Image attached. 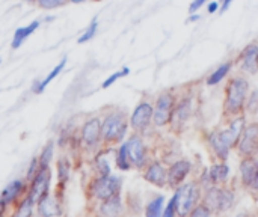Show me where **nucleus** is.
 <instances>
[{"label": "nucleus", "mask_w": 258, "mask_h": 217, "mask_svg": "<svg viewBox=\"0 0 258 217\" xmlns=\"http://www.w3.org/2000/svg\"><path fill=\"white\" fill-rule=\"evenodd\" d=\"M246 125V118H245V113H240V115H236V116H231L227 127L219 130V136L221 139L225 142V145L228 148H236L240 136H242V131Z\"/></svg>", "instance_id": "obj_10"}, {"label": "nucleus", "mask_w": 258, "mask_h": 217, "mask_svg": "<svg viewBox=\"0 0 258 217\" xmlns=\"http://www.w3.org/2000/svg\"><path fill=\"white\" fill-rule=\"evenodd\" d=\"M115 162H116V168L119 171H130L132 169V163H130V159H128V154H127V147H125V142L121 143L118 147V151H116V157H115Z\"/></svg>", "instance_id": "obj_29"}, {"label": "nucleus", "mask_w": 258, "mask_h": 217, "mask_svg": "<svg viewBox=\"0 0 258 217\" xmlns=\"http://www.w3.org/2000/svg\"><path fill=\"white\" fill-rule=\"evenodd\" d=\"M27 181L23 180H14L11 181L2 192L0 199H3L8 205L11 204H17L18 199H21L24 196V193H27Z\"/></svg>", "instance_id": "obj_16"}, {"label": "nucleus", "mask_w": 258, "mask_h": 217, "mask_svg": "<svg viewBox=\"0 0 258 217\" xmlns=\"http://www.w3.org/2000/svg\"><path fill=\"white\" fill-rule=\"evenodd\" d=\"M80 142L83 148L89 151L98 150L101 145V118L91 116L83 122L80 128Z\"/></svg>", "instance_id": "obj_7"}, {"label": "nucleus", "mask_w": 258, "mask_h": 217, "mask_svg": "<svg viewBox=\"0 0 258 217\" xmlns=\"http://www.w3.org/2000/svg\"><path fill=\"white\" fill-rule=\"evenodd\" d=\"M236 201V195L231 189L228 187H222L221 186V193H219V205H218V211L216 213H227L233 208Z\"/></svg>", "instance_id": "obj_24"}, {"label": "nucleus", "mask_w": 258, "mask_h": 217, "mask_svg": "<svg viewBox=\"0 0 258 217\" xmlns=\"http://www.w3.org/2000/svg\"><path fill=\"white\" fill-rule=\"evenodd\" d=\"M177 202H178V199H177V193H174V196L171 198V201L168 202V205L165 207V210H163V217H174L177 214Z\"/></svg>", "instance_id": "obj_37"}, {"label": "nucleus", "mask_w": 258, "mask_h": 217, "mask_svg": "<svg viewBox=\"0 0 258 217\" xmlns=\"http://www.w3.org/2000/svg\"><path fill=\"white\" fill-rule=\"evenodd\" d=\"M35 205H36V201H35L29 193H26V195L20 199V202H18L17 210H15L14 214L17 217L33 216V213H35Z\"/></svg>", "instance_id": "obj_25"}, {"label": "nucleus", "mask_w": 258, "mask_h": 217, "mask_svg": "<svg viewBox=\"0 0 258 217\" xmlns=\"http://www.w3.org/2000/svg\"><path fill=\"white\" fill-rule=\"evenodd\" d=\"M97 2H100V0H97Z\"/></svg>", "instance_id": "obj_47"}, {"label": "nucleus", "mask_w": 258, "mask_h": 217, "mask_svg": "<svg viewBox=\"0 0 258 217\" xmlns=\"http://www.w3.org/2000/svg\"><path fill=\"white\" fill-rule=\"evenodd\" d=\"M128 74H130V68H128V66H124L122 69H119V71H116V73L110 74V76L103 82L101 89H107V88H109V86H112L115 82H118L119 79H122V77H125V76H128Z\"/></svg>", "instance_id": "obj_33"}, {"label": "nucleus", "mask_w": 258, "mask_h": 217, "mask_svg": "<svg viewBox=\"0 0 258 217\" xmlns=\"http://www.w3.org/2000/svg\"><path fill=\"white\" fill-rule=\"evenodd\" d=\"M128 118L125 112L116 109L106 113L101 119V145L103 147H113L122 143L128 131Z\"/></svg>", "instance_id": "obj_1"}, {"label": "nucleus", "mask_w": 258, "mask_h": 217, "mask_svg": "<svg viewBox=\"0 0 258 217\" xmlns=\"http://www.w3.org/2000/svg\"><path fill=\"white\" fill-rule=\"evenodd\" d=\"M0 63H2V57H0Z\"/></svg>", "instance_id": "obj_46"}, {"label": "nucleus", "mask_w": 258, "mask_h": 217, "mask_svg": "<svg viewBox=\"0 0 258 217\" xmlns=\"http://www.w3.org/2000/svg\"><path fill=\"white\" fill-rule=\"evenodd\" d=\"M192 115V97H183L181 100H177V104L174 107L172 116H171V127L174 131H180L189 121Z\"/></svg>", "instance_id": "obj_12"}, {"label": "nucleus", "mask_w": 258, "mask_h": 217, "mask_svg": "<svg viewBox=\"0 0 258 217\" xmlns=\"http://www.w3.org/2000/svg\"><path fill=\"white\" fill-rule=\"evenodd\" d=\"M124 213V202L121 198V193L113 195L104 201H100V207H98V214L106 217H115L121 216Z\"/></svg>", "instance_id": "obj_18"}, {"label": "nucleus", "mask_w": 258, "mask_h": 217, "mask_svg": "<svg viewBox=\"0 0 258 217\" xmlns=\"http://www.w3.org/2000/svg\"><path fill=\"white\" fill-rule=\"evenodd\" d=\"M8 207H9V205H8L3 199H0V216H5V214H6Z\"/></svg>", "instance_id": "obj_42"}, {"label": "nucleus", "mask_w": 258, "mask_h": 217, "mask_svg": "<svg viewBox=\"0 0 258 217\" xmlns=\"http://www.w3.org/2000/svg\"><path fill=\"white\" fill-rule=\"evenodd\" d=\"M163 207H165V196H163V195H159V196H156L154 199H151V201L147 204L145 216L147 217L162 216V213H163Z\"/></svg>", "instance_id": "obj_28"}, {"label": "nucleus", "mask_w": 258, "mask_h": 217, "mask_svg": "<svg viewBox=\"0 0 258 217\" xmlns=\"http://www.w3.org/2000/svg\"><path fill=\"white\" fill-rule=\"evenodd\" d=\"M200 20H201V15H200V14H197V12H192V14H190V17L187 18V21H189V23H195V21H200Z\"/></svg>", "instance_id": "obj_41"}, {"label": "nucleus", "mask_w": 258, "mask_h": 217, "mask_svg": "<svg viewBox=\"0 0 258 217\" xmlns=\"http://www.w3.org/2000/svg\"><path fill=\"white\" fill-rule=\"evenodd\" d=\"M144 178L145 181H148L150 184L156 186V187H166L168 186V168L159 162H150L145 166V172H144Z\"/></svg>", "instance_id": "obj_14"}, {"label": "nucleus", "mask_w": 258, "mask_h": 217, "mask_svg": "<svg viewBox=\"0 0 258 217\" xmlns=\"http://www.w3.org/2000/svg\"><path fill=\"white\" fill-rule=\"evenodd\" d=\"M240 69L245 74L255 76L258 73V44H248L239 56Z\"/></svg>", "instance_id": "obj_15"}, {"label": "nucleus", "mask_w": 258, "mask_h": 217, "mask_svg": "<svg viewBox=\"0 0 258 217\" xmlns=\"http://www.w3.org/2000/svg\"><path fill=\"white\" fill-rule=\"evenodd\" d=\"M23 2H27V3H35V0H23Z\"/></svg>", "instance_id": "obj_45"}, {"label": "nucleus", "mask_w": 258, "mask_h": 217, "mask_svg": "<svg viewBox=\"0 0 258 217\" xmlns=\"http://www.w3.org/2000/svg\"><path fill=\"white\" fill-rule=\"evenodd\" d=\"M218 9H219V2H212V3L209 5V8H207V11H209L210 14L216 12Z\"/></svg>", "instance_id": "obj_40"}, {"label": "nucleus", "mask_w": 258, "mask_h": 217, "mask_svg": "<svg viewBox=\"0 0 258 217\" xmlns=\"http://www.w3.org/2000/svg\"><path fill=\"white\" fill-rule=\"evenodd\" d=\"M67 62H68V59L67 57H63L48 74H47V77L44 79V80H38V82H35L33 83V88H32V91L35 92V94H41V92H44V89L48 86V83L51 82V80H54L62 71H63V68L67 66Z\"/></svg>", "instance_id": "obj_23"}, {"label": "nucleus", "mask_w": 258, "mask_h": 217, "mask_svg": "<svg viewBox=\"0 0 258 217\" xmlns=\"http://www.w3.org/2000/svg\"><path fill=\"white\" fill-rule=\"evenodd\" d=\"M207 175H209L212 186H224L230 177V166L225 162L215 163L207 171Z\"/></svg>", "instance_id": "obj_21"}, {"label": "nucleus", "mask_w": 258, "mask_h": 217, "mask_svg": "<svg viewBox=\"0 0 258 217\" xmlns=\"http://www.w3.org/2000/svg\"><path fill=\"white\" fill-rule=\"evenodd\" d=\"M245 112H248V113H251V115L258 113V88L255 91H252V92L249 94L248 101H246Z\"/></svg>", "instance_id": "obj_36"}, {"label": "nucleus", "mask_w": 258, "mask_h": 217, "mask_svg": "<svg viewBox=\"0 0 258 217\" xmlns=\"http://www.w3.org/2000/svg\"><path fill=\"white\" fill-rule=\"evenodd\" d=\"M38 171H39V160H38V157H33V159L30 160L29 171H27V174H26V181L29 183V181L36 175Z\"/></svg>", "instance_id": "obj_38"}, {"label": "nucleus", "mask_w": 258, "mask_h": 217, "mask_svg": "<svg viewBox=\"0 0 258 217\" xmlns=\"http://www.w3.org/2000/svg\"><path fill=\"white\" fill-rule=\"evenodd\" d=\"M57 169V186L65 187L67 183L70 181V174H71V163L67 157H60L56 163Z\"/></svg>", "instance_id": "obj_26"}, {"label": "nucleus", "mask_w": 258, "mask_h": 217, "mask_svg": "<svg viewBox=\"0 0 258 217\" xmlns=\"http://www.w3.org/2000/svg\"><path fill=\"white\" fill-rule=\"evenodd\" d=\"M36 211L38 214L42 217H51V216H59L62 214L60 210V202L56 196H51L50 193L44 195L41 199L36 201Z\"/></svg>", "instance_id": "obj_17"}, {"label": "nucleus", "mask_w": 258, "mask_h": 217, "mask_svg": "<svg viewBox=\"0 0 258 217\" xmlns=\"http://www.w3.org/2000/svg\"><path fill=\"white\" fill-rule=\"evenodd\" d=\"M207 143H209V147L212 148L213 154H215L221 162H227V160H228L230 153H231V148H228V147L225 145V142L221 139L219 130H212V131L207 134Z\"/></svg>", "instance_id": "obj_19"}, {"label": "nucleus", "mask_w": 258, "mask_h": 217, "mask_svg": "<svg viewBox=\"0 0 258 217\" xmlns=\"http://www.w3.org/2000/svg\"><path fill=\"white\" fill-rule=\"evenodd\" d=\"M248 97H249V82L243 76H236L230 79L225 88V101H224L225 116L231 118L245 113Z\"/></svg>", "instance_id": "obj_2"}, {"label": "nucleus", "mask_w": 258, "mask_h": 217, "mask_svg": "<svg viewBox=\"0 0 258 217\" xmlns=\"http://www.w3.org/2000/svg\"><path fill=\"white\" fill-rule=\"evenodd\" d=\"M175 104H177V95L172 91L162 92L154 103L153 125L154 127H166L171 122V116H172Z\"/></svg>", "instance_id": "obj_5"}, {"label": "nucleus", "mask_w": 258, "mask_h": 217, "mask_svg": "<svg viewBox=\"0 0 258 217\" xmlns=\"http://www.w3.org/2000/svg\"><path fill=\"white\" fill-rule=\"evenodd\" d=\"M95 172H97V177L110 175V165L104 157L100 156V153L95 156Z\"/></svg>", "instance_id": "obj_32"}, {"label": "nucleus", "mask_w": 258, "mask_h": 217, "mask_svg": "<svg viewBox=\"0 0 258 217\" xmlns=\"http://www.w3.org/2000/svg\"><path fill=\"white\" fill-rule=\"evenodd\" d=\"M231 68H233V62H225V63H222L221 66H218L209 77H207V85L209 86H216V85H219L228 74H230V71H231Z\"/></svg>", "instance_id": "obj_27"}, {"label": "nucleus", "mask_w": 258, "mask_h": 217, "mask_svg": "<svg viewBox=\"0 0 258 217\" xmlns=\"http://www.w3.org/2000/svg\"><path fill=\"white\" fill-rule=\"evenodd\" d=\"M88 0H68V3H74V5H79V3H85Z\"/></svg>", "instance_id": "obj_44"}, {"label": "nucleus", "mask_w": 258, "mask_h": 217, "mask_svg": "<svg viewBox=\"0 0 258 217\" xmlns=\"http://www.w3.org/2000/svg\"><path fill=\"white\" fill-rule=\"evenodd\" d=\"M125 147H127V154H128L132 168L145 169V166L150 163V160H148V148H147V143H145L142 134L133 133L127 139Z\"/></svg>", "instance_id": "obj_6"}, {"label": "nucleus", "mask_w": 258, "mask_h": 217, "mask_svg": "<svg viewBox=\"0 0 258 217\" xmlns=\"http://www.w3.org/2000/svg\"><path fill=\"white\" fill-rule=\"evenodd\" d=\"M222 2V8H221V11L224 12V11H227L228 8H230V5H231V2L233 0H221Z\"/></svg>", "instance_id": "obj_43"}, {"label": "nucleus", "mask_w": 258, "mask_h": 217, "mask_svg": "<svg viewBox=\"0 0 258 217\" xmlns=\"http://www.w3.org/2000/svg\"><path fill=\"white\" fill-rule=\"evenodd\" d=\"M53 154H54V142L50 140L41 151V154L38 156L39 160V168H48L51 160H53Z\"/></svg>", "instance_id": "obj_30"}, {"label": "nucleus", "mask_w": 258, "mask_h": 217, "mask_svg": "<svg viewBox=\"0 0 258 217\" xmlns=\"http://www.w3.org/2000/svg\"><path fill=\"white\" fill-rule=\"evenodd\" d=\"M190 172H192V163L189 160L181 159L171 163V166L168 168V187L175 190L178 186H181L186 181Z\"/></svg>", "instance_id": "obj_13"}, {"label": "nucleus", "mask_w": 258, "mask_h": 217, "mask_svg": "<svg viewBox=\"0 0 258 217\" xmlns=\"http://www.w3.org/2000/svg\"><path fill=\"white\" fill-rule=\"evenodd\" d=\"M153 112H154V104H151L150 101H141L128 118V124L132 130L135 133L144 134L153 124Z\"/></svg>", "instance_id": "obj_9"}, {"label": "nucleus", "mask_w": 258, "mask_h": 217, "mask_svg": "<svg viewBox=\"0 0 258 217\" xmlns=\"http://www.w3.org/2000/svg\"><path fill=\"white\" fill-rule=\"evenodd\" d=\"M35 3L45 11H51V9H57L62 8L68 3V0H35Z\"/></svg>", "instance_id": "obj_34"}, {"label": "nucleus", "mask_w": 258, "mask_h": 217, "mask_svg": "<svg viewBox=\"0 0 258 217\" xmlns=\"http://www.w3.org/2000/svg\"><path fill=\"white\" fill-rule=\"evenodd\" d=\"M122 180L116 175H106V177H95L88 186V196L97 202L104 201L113 195L121 193Z\"/></svg>", "instance_id": "obj_3"}, {"label": "nucleus", "mask_w": 258, "mask_h": 217, "mask_svg": "<svg viewBox=\"0 0 258 217\" xmlns=\"http://www.w3.org/2000/svg\"><path fill=\"white\" fill-rule=\"evenodd\" d=\"M97 30H98V20H97V17H94L92 21L89 23V26L85 29V32L79 36L77 42H79V44H85V42L91 41V39L97 35Z\"/></svg>", "instance_id": "obj_31"}, {"label": "nucleus", "mask_w": 258, "mask_h": 217, "mask_svg": "<svg viewBox=\"0 0 258 217\" xmlns=\"http://www.w3.org/2000/svg\"><path fill=\"white\" fill-rule=\"evenodd\" d=\"M212 214H215L204 202H198L192 210H190V213H189V216L190 217H209L212 216Z\"/></svg>", "instance_id": "obj_35"}, {"label": "nucleus", "mask_w": 258, "mask_h": 217, "mask_svg": "<svg viewBox=\"0 0 258 217\" xmlns=\"http://www.w3.org/2000/svg\"><path fill=\"white\" fill-rule=\"evenodd\" d=\"M177 193V214L181 217L189 216L190 210L200 202L201 195H203V187L200 186L198 181H189L183 183L175 189Z\"/></svg>", "instance_id": "obj_4"}, {"label": "nucleus", "mask_w": 258, "mask_h": 217, "mask_svg": "<svg viewBox=\"0 0 258 217\" xmlns=\"http://www.w3.org/2000/svg\"><path fill=\"white\" fill-rule=\"evenodd\" d=\"M50 184H51V169L48 168H39L36 175L29 181L27 193L35 199H41L44 195L50 193Z\"/></svg>", "instance_id": "obj_11"}, {"label": "nucleus", "mask_w": 258, "mask_h": 217, "mask_svg": "<svg viewBox=\"0 0 258 217\" xmlns=\"http://www.w3.org/2000/svg\"><path fill=\"white\" fill-rule=\"evenodd\" d=\"M239 172H240V181L245 187H248L252 181V178L255 177L258 172V156L255 157H245L240 162L239 166Z\"/></svg>", "instance_id": "obj_20"}, {"label": "nucleus", "mask_w": 258, "mask_h": 217, "mask_svg": "<svg viewBox=\"0 0 258 217\" xmlns=\"http://www.w3.org/2000/svg\"><path fill=\"white\" fill-rule=\"evenodd\" d=\"M236 148L242 159L258 156V122H249L245 125Z\"/></svg>", "instance_id": "obj_8"}, {"label": "nucleus", "mask_w": 258, "mask_h": 217, "mask_svg": "<svg viewBox=\"0 0 258 217\" xmlns=\"http://www.w3.org/2000/svg\"><path fill=\"white\" fill-rule=\"evenodd\" d=\"M206 2H207V0H194V2L190 3V6H189V12H190V14H192V12H198L200 8H201L203 5H206Z\"/></svg>", "instance_id": "obj_39"}, {"label": "nucleus", "mask_w": 258, "mask_h": 217, "mask_svg": "<svg viewBox=\"0 0 258 217\" xmlns=\"http://www.w3.org/2000/svg\"><path fill=\"white\" fill-rule=\"evenodd\" d=\"M41 26V21L39 20H35V21H32L30 24H27V26H23V27H18L17 30H15V33H14V36H12V42H11V47H12V50H17V48H20L23 44H24V41L35 32V30H38V27Z\"/></svg>", "instance_id": "obj_22"}]
</instances>
